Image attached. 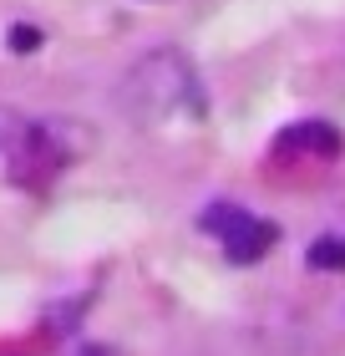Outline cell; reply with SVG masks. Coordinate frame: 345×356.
Returning a JSON list of instances; mask_svg holds the SVG:
<instances>
[{
	"mask_svg": "<svg viewBox=\"0 0 345 356\" xmlns=\"http://www.w3.org/2000/svg\"><path fill=\"white\" fill-rule=\"evenodd\" d=\"M122 107L147 133H193L208 118V92L178 46H158L122 76Z\"/></svg>",
	"mask_w": 345,
	"mask_h": 356,
	"instance_id": "obj_1",
	"label": "cell"
},
{
	"mask_svg": "<svg viewBox=\"0 0 345 356\" xmlns=\"http://www.w3.org/2000/svg\"><path fill=\"white\" fill-rule=\"evenodd\" d=\"M199 229L219 239V250L228 254L234 265H254V260H264V254L279 245V229L264 219V214H254V209H239V204H208L203 214H199Z\"/></svg>",
	"mask_w": 345,
	"mask_h": 356,
	"instance_id": "obj_2",
	"label": "cell"
},
{
	"mask_svg": "<svg viewBox=\"0 0 345 356\" xmlns=\"http://www.w3.org/2000/svg\"><path fill=\"white\" fill-rule=\"evenodd\" d=\"M279 153H315V158H330L340 153V133H335V122H294L279 133L274 143Z\"/></svg>",
	"mask_w": 345,
	"mask_h": 356,
	"instance_id": "obj_3",
	"label": "cell"
},
{
	"mask_svg": "<svg viewBox=\"0 0 345 356\" xmlns=\"http://www.w3.org/2000/svg\"><path fill=\"white\" fill-rule=\"evenodd\" d=\"M310 265L315 270H345V234H320L310 245Z\"/></svg>",
	"mask_w": 345,
	"mask_h": 356,
	"instance_id": "obj_4",
	"label": "cell"
},
{
	"mask_svg": "<svg viewBox=\"0 0 345 356\" xmlns=\"http://www.w3.org/2000/svg\"><path fill=\"white\" fill-rule=\"evenodd\" d=\"M81 356H117V351H107V346H87Z\"/></svg>",
	"mask_w": 345,
	"mask_h": 356,
	"instance_id": "obj_5",
	"label": "cell"
}]
</instances>
